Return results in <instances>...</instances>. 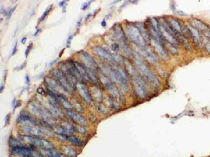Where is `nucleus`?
<instances>
[{
	"mask_svg": "<svg viewBox=\"0 0 210 157\" xmlns=\"http://www.w3.org/2000/svg\"><path fill=\"white\" fill-rule=\"evenodd\" d=\"M109 76L111 79L123 91L127 92V90H128V78H127L126 71L123 69L119 67L116 68V69H111Z\"/></svg>",
	"mask_w": 210,
	"mask_h": 157,
	"instance_id": "f257e3e1",
	"label": "nucleus"
},
{
	"mask_svg": "<svg viewBox=\"0 0 210 157\" xmlns=\"http://www.w3.org/2000/svg\"><path fill=\"white\" fill-rule=\"evenodd\" d=\"M135 62L141 76L144 78V80L148 81V83H149L151 85L155 87H158L160 85L158 80L156 76H155L151 69H149V67H148L147 64L139 60H136Z\"/></svg>",
	"mask_w": 210,
	"mask_h": 157,
	"instance_id": "f03ea898",
	"label": "nucleus"
},
{
	"mask_svg": "<svg viewBox=\"0 0 210 157\" xmlns=\"http://www.w3.org/2000/svg\"><path fill=\"white\" fill-rule=\"evenodd\" d=\"M127 34L131 41H133L136 45L141 48L146 47V41L141 35L137 26H135L133 24H127Z\"/></svg>",
	"mask_w": 210,
	"mask_h": 157,
	"instance_id": "7ed1b4c3",
	"label": "nucleus"
},
{
	"mask_svg": "<svg viewBox=\"0 0 210 157\" xmlns=\"http://www.w3.org/2000/svg\"><path fill=\"white\" fill-rule=\"evenodd\" d=\"M21 140H25L26 142H30V145H34V146L39 147L41 149H55L54 145L48 140L40 139L38 137H34L28 135H20Z\"/></svg>",
	"mask_w": 210,
	"mask_h": 157,
	"instance_id": "20e7f679",
	"label": "nucleus"
},
{
	"mask_svg": "<svg viewBox=\"0 0 210 157\" xmlns=\"http://www.w3.org/2000/svg\"><path fill=\"white\" fill-rule=\"evenodd\" d=\"M52 71H53L54 78L58 82V83L62 87L66 92H72L74 90V87L69 83L67 78L60 69H52Z\"/></svg>",
	"mask_w": 210,
	"mask_h": 157,
	"instance_id": "39448f33",
	"label": "nucleus"
},
{
	"mask_svg": "<svg viewBox=\"0 0 210 157\" xmlns=\"http://www.w3.org/2000/svg\"><path fill=\"white\" fill-rule=\"evenodd\" d=\"M133 83L134 90L139 97L141 98H144L147 97V87H146L144 82L142 80V78L141 77L137 74L133 76Z\"/></svg>",
	"mask_w": 210,
	"mask_h": 157,
	"instance_id": "423d86ee",
	"label": "nucleus"
},
{
	"mask_svg": "<svg viewBox=\"0 0 210 157\" xmlns=\"http://www.w3.org/2000/svg\"><path fill=\"white\" fill-rule=\"evenodd\" d=\"M20 130L25 133V134H29L28 135H31L34 137H40L43 136L45 135L44 131L43 128H40L39 126H36L35 125L27 126L23 125L20 126Z\"/></svg>",
	"mask_w": 210,
	"mask_h": 157,
	"instance_id": "0eeeda50",
	"label": "nucleus"
},
{
	"mask_svg": "<svg viewBox=\"0 0 210 157\" xmlns=\"http://www.w3.org/2000/svg\"><path fill=\"white\" fill-rule=\"evenodd\" d=\"M81 54V55L79 56L80 57H81V64H83L84 67H86L87 69L95 70L98 68V65L97 63L93 59V57L89 55L88 53L85 52V51H81L79 53Z\"/></svg>",
	"mask_w": 210,
	"mask_h": 157,
	"instance_id": "6e6552de",
	"label": "nucleus"
},
{
	"mask_svg": "<svg viewBox=\"0 0 210 157\" xmlns=\"http://www.w3.org/2000/svg\"><path fill=\"white\" fill-rule=\"evenodd\" d=\"M94 50H95L96 55H98L102 59L107 61H110V62H117L116 57H114V55H113V54L109 52L108 50H105V48H102V47L97 46L94 48Z\"/></svg>",
	"mask_w": 210,
	"mask_h": 157,
	"instance_id": "1a4fd4ad",
	"label": "nucleus"
},
{
	"mask_svg": "<svg viewBox=\"0 0 210 157\" xmlns=\"http://www.w3.org/2000/svg\"><path fill=\"white\" fill-rule=\"evenodd\" d=\"M11 151L12 152V154H15V155L25 157H33L34 154L32 148H30V147H27L25 146L11 147Z\"/></svg>",
	"mask_w": 210,
	"mask_h": 157,
	"instance_id": "9d476101",
	"label": "nucleus"
},
{
	"mask_svg": "<svg viewBox=\"0 0 210 157\" xmlns=\"http://www.w3.org/2000/svg\"><path fill=\"white\" fill-rule=\"evenodd\" d=\"M66 114L68 116V118L70 119H72L74 122L77 123V125H79L81 126H86L88 124L87 120L85 119L84 117L77 112L70 111V110H67L66 111Z\"/></svg>",
	"mask_w": 210,
	"mask_h": 157,
	"instance_id": "9b49d317",
	"label": "nucleus"
},
{
	"mask_svg": "<svg viewBox=\"0 0 210 157\" xmlns=\"http://www.w3.org/2000/svg\"><path fill=\"white\" fill-rule=\"evenodd\" d=\"M76 89L79 92V94L82 98L84 100V101L89 104H91L92 101V97L90 94L88 88L86 87V86L84 85L83 83H78L76 87Z\"/></svg>",
	"mask_w": 210,
	"mask_h": 157,
	"instance_id": "f8f14e48",
	"label": "nucleus"
},
{
	"mask_svg": "<svg viewBox=\"0 0 210 157\" xmlns=\"http://www.w3.org/2000/svg\"><path fill=\"white\" fill-rule=\"evenodd\" d=\"M151 43L152 44L155 52L160 57L162 58V59H167V57H168V56H167L166 50L165 49L162 43H160V42L156 41L154 39L151 40Z\"/></svg>",
	"mask_w": 210,
	"mask_h": 157,
	"instance_id": "ddd939ff",
	"label": "nucleus"
},
{
	"mask_svg": "<svg viewBox=\"0 0 210 157\" xmlns=\"http://www.w3.org/2000/svg\"><path fill=\"white\" fill-rule=\"evenodd\" d=\"M73 63H74V64L75 65V67H76L77 69L78 70V71H79V74L81 75V76L82 77V78H83L84 82L91 81L90 80V78L88 74V70H87V68L86 67H84L81 63H80L79 62H74Z\"/></svg>",
	"mask_w": 210,
	"mask_h": 157,
	"instance_id": "4468645a",
	"label": "nucleus"
},
{
	"mask_svg": "<svg viewBox=\"0 0 210 157\" xmlns=\"http://www.w3.org/2000/svg\"><path fill=\"white\" fill-rule=\"evenodd\" d=\"M67 67L68 68V69L69 70V71L73 76L74 77L75 79L77 80V81H79V82H82V83H84V80L82 78V77L81 76V75L79 74V71H78V70L77 69L76 67H75V65L74 64V63L72 62H67Z\"/></svg>",
	"mask_w": 210,
	"mask_h": 157,
	"instance_id": "2eb2a0df",
	"label": "nucleus"
},
{
	"mask_svg": "<svg viewBox=\"0 0 210 157\" xmlns=\"http://www.w3.org/2000/svg\"><path fill=\"white\" fill-rule=\"evenodd\" d=\"M105 86L107 90L109 91V92L112 94V95L113 96V97H115L116 98H117V99L121 100V101L122 99H123V97H122L121 92H119V90H118V89L116 87L113 85L112 83H107L105 84Z\"/></svg>",
	"mask_w": 210,
	"mask_h": 157,
	"instance_id": "dca6fc26",
	"label": "nucleus"
},
{
	"mask_svg": "<svg viewBox=\"0 0 210 157\" xmlns=\"http://www.w3.org/2000/svg\"><path fill=\"white\" fill-rule=\"evenodd\" d=\"M191 25L193 28H195V29H197L198 31H201V32H206L207 29H209V27L207 25H206L200 20H198L197 19H194L191 22Z\"/></svg>",
	"mask_w": 210,
	"mask_h": 157,
	"instance_id": "f3484780",
	"label": "nucleus"
},
{
	"mask_svg": "<svg viewBox=\"0 0 210 157\" xmlns=\"http://www.w3.org/2000/svg\"><path fill=\"white\" fill-rule=\"evenodd\" d=\"M17 122L18 123H26L25 125L27 126H32L35 125V121L34 119H32L31 118H30L28 115H26V114H21L20 115L18 116V118L17 119Z\"/></svg>",
	"mask_w": 210,
	"mask_h": 157,
	"instance_id": "a211bd4d",
	"label": "nucleus"
},
{
	"mask_svg": "<svg viewBox=\"0 0 210 157\" xmlns=\"http://www.w3.org/2000/svg\"><path fill=\"white\" fill-rule=\"evenodd\" d=\"M41 152L46 157H67L65 154L55 152V149H41Z\"/></svg>",
	"mask_w": 210,
	"mask_h": 157,
	"instance_id": "6ab92c4d",
	"label": "nucleus"
},
{
	"mask_svg": "<svg viewBox=\"0 0 210 157\" xmlns=\"http://www.w3.org/2000/svg\"><path fill=\"white\" fill-rule=\"evenodd\" d=\"M62 151L65 152V154L66 155L69 156V157H76L77 156V151L75 150L74 148L71 147L68 145H65V146L62 147Z\"/></svg>",
	"mask_w": 210,
	"mask_h": 157,
	"instance_id": "aec40b11",
	"label": "nucleus"
},
{
	"mask_svg": "<svg viewBox=\"0 0 210 157\" xmlns=\"http://www.w3.org/2000/svg\"><path fill=\"white\" fill-rule=\"evenodd\" d=\"M68 140H69L71 143L77 147L83 146V141H82L81 140H80L79 138H78L77 137L74 136V135H73L69 136V138H68Z\"/></svg>",
	"mask_w": 210,
	"mask_h": 157,
	"instance_id": "412c9836",
	"label": "nucleus"
},
{
	"mask_svg": "<svg viewBox=\"0 0 210 157\" xmlns=\"http://www.w3.org/2000/svg\"><path fill=\"white\" fill-rule=\"evenodd\" d=\"M9 145H10L11 147L25 146L23 142H21V140L16 139V138H14L13 137H10V138L9 139Z\"/></svg>",
	"mask_w": 210,
	"mask_h": 157,
	"instance_id": "4be33fe9",
	"label": "nucleus"
},
{
	"mask_svg": "<svg viewBox=\"0 0 210 157\" xmlns=\"http://www.w3.org/2000/svg\"><path fill=\"white\" fill-rule=\"evenodd\" d=\"M190 34L193 36V38L194 39L195 43H196V42L200 43V36L199 35V32H198L197 29H195V28L191 27L190 28Z\"/></svg>",
	"mask_w": 210,
	"mask_h": 157,
	"instance_id": "5701e85b",
	"label": "nucleus"
},
{
	"mask_svg": "<svg viewBox=\"0 0 210 157\" xmlns=\"http://www.w3.org/2000/svg\"><path fill=\"white\" fill-rule=\"evenodd\" d=\"M51 9H52V5H50V6H49L48 7V8H47V9H46V11H44V13H43V15H41V18H40V19H39V22H41V21H43V20L45 19V18H46V17L47 16V15H48V13L51 11Z\"/></svg>",
	"mask_w": 210,
	"mask_h": 157,
	"instance_id": "b1692460",
	"label": "nucleus"
},
{
	"mask_svg": "<svg viewBox=\"0 0 210 157\" xmlns=\"http://www.w3.org/2000/svg\"><path fill=\"white\" fill-rule=\"evenodd\" d=\"M32 42H31V43H30L29 44V46H27V48H26V50H25V58H27V56H28V55H29L30 52V51H31V50H32Z\"/></svg>",
	"mask_w": 210,
	"mask_h": 157,
	"instance_id": "393cba45",
	"label": "nucleus"
},
{
	"mask_svg": "<svg viewBox=\"0 0 210 157\" xmlns=\"http://www.w3.org/2000/svg\"><path fill=\"white\" fill-rule=\"evenodd\" d=\"M92 2H93V1H90L88 2H86V3H84L83 4V6H82V7H81L82 10L84 11V10H86V9H88V6L91 5V4L92 3Z\"/></svg>",
	"mask_w": 210,
	"mask_h": 157,
	"instance_id": "a878e982",
	"label": "nucleus"
},
{
	"mask_svg": "<svg viewBox=\"0 0 210 157\" xmlns=\"http://www.w3.org/2000/svg\"><path fill=\"white\" fill-rule=\"evenodd\" d=\"M16 9V6H14V7H13V8L11 9L10 11H9L8 13H7V19H9V18H11V15H12L13 13L14 12V11H15V9Z\"/></svg>",
	"mask_w": 210,
	"mask_h": 157,
	"instance_id": "bb28decb",
	"label": "nucleus"
},
{
	"mask_svg": "<svg viewBox=\"0 0 210 157\" xmlns=\"http://www.w3.org/2000/svg\"><path fill=\"white\" fill-rule=\"evenodd\" d=\"M112 50L113 51H114V52L116 53H117L118 51H119V46L118 45L117 43H114V44H113V46L112 47Z\"/></svg>",
	"mask_w": 210,
	"mask_h": 157,
	"instance_id": "cd10ccee",
	"label": "nucleus"
},
{
	"mask_svg": "<svg viewBox=\"0 0 210 157\" xmlns=\"http://www.w3.org/2000/svg\"><path fill=\"white\" fill-rule=\"evenodd\" d=\"M73 38V34H71L69 36L67 39V48H69L70 47V43H71V41H72V39Z\"/></svg>",
	"mask_w": 210,
	"mask_h": 157,
	"instance_id": "c85d7f7f",
	"label": "nucleus"
},
{
	"mask_svg": "<svg viewBox=\"0 0 210 157\" xmlns=\"http://www.w3.org/2000/svg\"><path fill=\"white\" fill-rule=\"evenodd\" d=\"M17 48H18V42L16 41L15 45H14L13 47V51H12V54H11V55H14L16 53V51H17Z\"/></svg>",
	"mask_w": 210,
	"mask_h": 157,
	"instance_id": "c756f323",
	"label": "nucleus"
},
{
	"mask_svg": "<svg viewBox=\"0 0 210 157\" xmlns=\"http://www.w3.org/2000/svg\"><path fill=\"white\" fill-rule=\"evenodd\" d=\"M25 66H26V62H25L22 65L20 66V67H16V70H17V71H19V70H22V69H24V68L25 67Z\"/></svg>",
	"mask_w": 210,
	"mask_h": 157,
	"instance_id": "7c9ffc66",
	"label": "nucleus"
},
{
	"mask_svg": "<svg viewBox=\"0 0 210 157\" xmlns=\"http://www.w3.org/2000/svg\"><path fill=\"white\" fill-rule=\"evenodd\" d=\"M37 92H38L39 94H43V95L45 94V92H44V90L42 88H41V87L38 88V90H37Z\"/></svg>",
	"mask_w": 210,
	"mask_h": 157,
	"instance_id": "2f4dec72",
	"label": "nucleus"
},
{
	"mask_svg": "<svg viewBox=\"0 0 210 157\" xmlns=\"http://www.w3.org/2000/svg\"><path fill=\"white\" fill-rule=\"evenodd\" d=\"M65 4H66V1H61L58 3V5H59V6H60V7H64L65 6Z\"/></svg>",
	"mask_w": 210,
	"mask_h": 157,
	"instance_id": "473e14b6",
	"label": "nucleus"
},
{
	"mask_svg": "<svg viewBox=\"0 0 210 157\" xmlns=\"http://www.w3.org/2000/svg\"><path fill=\"white\" fill-rule=\"evenodd\" d=\"M101 25H102V27H105L106 26H107V22H106V20L104 19L102 21V23H101Z\"/></svg>",
	"mask_w": 210,
	"mask_h": 157,
	"instance_id": "72a5a7b5",
	"label": "nucleus"
},
{
	"mask_svg": "<svg viewBox=\"0 0 210 157\" xmlns=\"http://www.w3.org/2000/svg\"><path fill=\"white\" fill-rule=\"evenodd\" d=\"M25 83L27 84H29L30 83V78L28 76V75H26L25 76Z\"/></svg>",
	"mask_w": 210,
	"mask_h": 157,
	"instance_id": "f704fd0d",
	"label": "nucleus"
},
{
	"mask_svg": "<svg viewBox=\"0 0 210 157\" xmlns=\"http://www.w3.org/2000/svg\"><path fill=\"white\" fill-rule=\"evenodd\" d=\"M26 40H27V38H26V37H23V38H22V39H21V43L25 44Z\"/></svg>",
	"mask_w": 210,
	"mask_h": 157,
	"instance_id": "c9c22d12",
	"label": "nucleus"
},
{
	"mask_svg": "<svg viewBox=\"0 0 210 157\" xmlns=\"http://www.w3.org/2000/svg\"><path fill=\"white\" fill-rule=\"evenodd\" d=\"M81 21H82V18H80V20L78 21L77 22V27H79L80 25H81Z\"/></svg>",
	"mask_w": 210,
	"mask_h": 157,
	"instance_id": "e433bc0d",
	"label": "nucleus"
},
{
	"mask_svg": "<svg viewBox=\"0 0 210 157\" xmlns=\"http://www.w3.org/2000/svg\"><path fill=\"white\" fill-rule=\"evenodd\" d=\"M92 15H93V14H92V13H89V14H88V15H86V20H89V19H90V18H91Z\"/></svg>",
	"mask_w": 210,
	"mask_h": 157,
	"instance_id": "4c0bfd02",
	"label": "nucleus"
},
{
	"mask_svg": "<svg viewBox=\"0 0 210 157\" xmlns=\"http://www.w3.org/2000/svg\"><path fill=\"white\" fill-rule=\"evenodd\" d=\"M9 115H6V118H5V124L7 125V124L9 123Z\"/></svg>",
	"mask_w": 210,
	"mask_h": 157,
	"instance_id": "58836bf2",
	"label": "nucleus"
},
{
	"mask_svg": "<svg viewBox=\"0 0 210 157\" xmlns=\"http://www.w3.org/2000/svg\"><path fill=\"white\" fill-rule=\"evenodd\" d=\"M39 31H40V29H36V31H35V32H34V36H36L37 35L39 34Z\"/></svg>",
	"mask_w": 210,
	"mask_h": 157,
	"instance_id": "ea45409f",
	"label": "nucleus"
},
{
	"mask_svg": "<svg viewBox=\"0 0 210 157\" xmlns=\"http://www.w3.org/2000/svg\"><path fill=\"white\" fill-rule=\"evenodd\" d=\"M3 89H4V87L3 86H1V92H2V91H3V90H3Z\"/></svg>",
	"mask_w": 210,
	"mask_h": 157,
	"instance_id": "a19ab883",
	"label": "nucleus"
},
{
	"mask_svg": "<svg viewBox=\"0 0 210 157\" xmlns=\"http://www.w3.org/2000/svg\"><path fill=\"white\" fill-rule=\"evenodd\" d=\"M23 157H25V156H23Z\"/></svg>",
	"mask_w": 210,
	"mask_h": 157,
	"instance_id": "79ce46f5",
	"label": "nucleus"
}]
</instances>
